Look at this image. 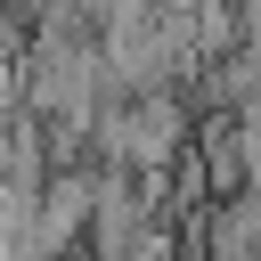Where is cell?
Here are the masks:
<instances>
[{
	"mask_svg": "<svg viewBox=\"0 0 261 261\" xmlns=\"http://www.w3.org/2000/svg\"><path fill=\"white\" fill-rule=\"evenodd\" d=\"M90 212H98V179L90 171H57L41 188V212H33V253H65L73 237H90Z\"/></svg>",
	"mask_w": 261,
	"mask_h": 261,
	"instance_id": "cell-1",
	"label": "cell"
}]
</instances>
